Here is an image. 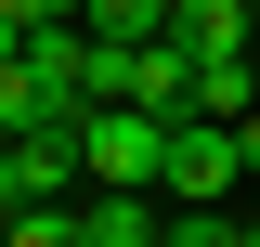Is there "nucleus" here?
Here are the masks:
<instances>
[{"instance_id": "6", "label": "nucleus", "mask_w": 260, "mask_h": 247, "mask_svg": "<svg viewBox=\"0 0 260 247\" xmlns=\"http://www.w3.org/2000/svg\"><path fill=\"white\" fill-rule=\"evenodd\" d=\"M78 26L117 39V52H143V39H169V0H78Z\"/></svg>"}, {"instance_id": "11", "label": "nucleus", "mask_w": 260, "mask_h": 247, "mask_svg": "<svg viewBox=\"0 0 260 247\" xmlns=\"http://www.w3.org/2000/svg\"><path fill=\"white\" fill-rule=\"evenodd\" d=\"M247 247H260V208H247Z\"/></svg>"}, {"instance_id": "3", "label": "nucleus", "mask_w": 260, "mask_h": 247, "mask_svg": "<svg viewBox=\"0 0 260 247\" xmlns=\"http://www.w3.org/2000/svg\"><path fill=\"white\" fill-rule=\"evenodd\" d=\"M0 169H13V195H26V208H78V182H91L78 117H65V130H13V143H0Z\"/></svg>"}, {"instance_id": "1", "label": "nucleus", "mask_w": 260, "mask_h": 247, "mask_svg": "<svg viewBox=\"0 0 260 247\" xmlns=\"http://www.w3.org/2000/svg\"><path fill=\"white\" fill-rule=\"evenodd\" d=\"M169 130H182V117H130V104H91V117H78L91 195H156V182H169Z\"/></svg>"}, {"instance_id": "4", "label": "nucleus", "mask_w": 260, "mask_h": 247, "mask_svg": "<svg viewBox=\"0 0 260 247\" xmlns=\"http://www.w3.org/2000/svg\"><path fill=\"white\" fill-rule=\"evenodd\" d=\"M169 39H182L195 65H247L260 52V13L247 0H169Z\"/></svg>"}, {"instance_id": "9", "label": "nucleus", "mask_w": 260, "mask_h": 247, "mask_svg": "<svg viewBox=\"0 0 260 247\" xmlns=\"http://www.w3.org/2000/svg\"><path fill=\"white\" fill-rule=\"evenodd\" d=\"M0 247H78V208H26V221H0Z\"/></svg>"}, {"instance_id": "12", "label": "nucleus", "mask_w": 260, "mask_h": 247, "mask_svg": "<svg viewBox=\"0 0 260 247\" xmlns=\"http://www.w3.org/2000/svg\"><path fill=\"white\" fill-rule=\"evenodd\" d=\"M247 13H260V0H247Z\"/></svg>"}, {"instance_id": "10", "label": "nucleus", "mask_w": 260, "mask_h": 247, "mask_svg": "<svg viewBox=\"0 0 260 247\" xmlns=\"http://www.w3.org/2000/svg\"><path fill=\"white\" fill-rule=\"evenodd\" d=\"M0 65H26V26H13V13H0Z\"/></svg>"}, {"instance_id": "2", "label": "nucleus", "mask_w": 260, "mask_h": 247, "mask_svg": "<svg viewBox=\"0 0 260 247\" xmlns=\"http://www.w3.org/2000/svg\"><path fill=\"white\" fill-rule=\"evenodd\" d=\"M234 182H247V156H234V130L221 117H182V130H169V208H234Z\"/></svg>"}, {"instance_id": "8", "label": "nucleus", "mask_w": 260, "mask_h": 247, "mask_svg": "<svg viewBox=\"0 0 260 247\" xmlns=\"http://www.w3.org/2000/svg\"><path fill=\"white\" fill-rule=\"evenodd\" d=\"M169 247H247L234 208H169Z\"/></svg>"}, {"instance_id": "7", "label": "nucleus", "mask_w": 260, "mask_h": 247, "mask_svg": "<svg viewBox=\"0 0 260 247\" xmlns=\"http://www.w3.org/2000/svg\"><path fill=\"white\" fill-rule=\"evenodd\" d=\"M195 117H221V130L260 117V52H247V65H195Z\"/></svg>"}, {"instance_id": "5", "label": "nucleus", "mask_w": 260, "mask_h": 247, "mask_svg": "<svg viewBox=\"0 0 260 247\" xmlns=\"http://www.w3.org/2000/svg\"><path fill=\"white\" fill-rule=\"evenodd\" d=\"M78 247H169V195H78Z\"/></svg>"}]
</instances>
